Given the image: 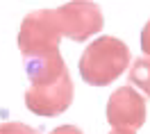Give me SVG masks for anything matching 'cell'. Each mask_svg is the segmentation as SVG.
<instances>
[{
    "mask_svg": "<svg viewBox=\"0 0 150 134\" xmlns=\"http://www.w3.org/2000/svg\"><path fill=\"white\" fill-rule=\"evenodd\" d=\"M130 48L116 37H100L91 41L80 57V75L91 86H107L125 73L130 64Z\"/></svg>",
    "mask_w": 150,
    "mask_h": 134,
    "instance_id": "1",
    "label": "cell"
},
{
    "mask_svg": "<svg viewBox=\"0 0 150 134\" xmlns=\"http://www.w3.org/2000/svg\"><path fill=\"white\" fill-rule=\"evenodd\" d=\"M59 39H62V32L57 28L52 9H37L30 11L21 23L18 50L23 59L59 52Z\"/></svg>",
    "mask_w": 150,
    "mask_h": 134,
    "instance_id": "2",
    "label": "cell"
},
{
    "mask_svg": "<svg viewBox=\"0 0 150 134\" xmlns=\"http://www.w3.org/2000/svg\"><path fill=\"white\" fill-rule=\"evenodd\" d=\"M57 20V28L62 37H68L73 41H86L93 34H98L105 25L100 7L91 0H73L62 7L52 9Z\"/></svg>",
    "mask_w": 150,
    "mask_h": 134,
    "instance_id": "3",
    "label": "cell"
},
{
    "mask_svg": "<svg viewBox=\"0 0 150 134\" xmlns=\"http://www.w3.org/2000/svg\"><path fill=\"white\" fill-rule=\"evenodd\" d=\"M75 96L71 73L66 71L57 80H50L46 84H30L25 93V105L30 111L39 116H59L71 107Z\"/></svg>",
    "mask_w": 150,
    "mask_h": 134,
    "instance_id": "4",
    "label": "cell"
},
{
    "mask_svg": "<svg viewBox=\"0 0 150 134\" xmlns=\"http://www.w3.org/2000/svg\"><path fill=\"white\" fill-rule=\"evenodd\" d=\"M146 100L132 86L116 89L107 102V121L114 130H139L146 123Z\"/></svg>",
    "mask_w": 150,
    "mask_h": 134,
    "instance_id": "5",
    "label": "cell"
},
{
    "mask_svg": "<svg viewBox=\"0 0 150 134\" xmlns=\"http://www.w3.org/2000/svg\"><path fill=\"white\" fill-rule=\"evenodd\" d=\"M130 82L134 86H139L141 91L150 98V55L134 59V64L130 68Z\"/></svg>",
    "mask_w": 150,
    "mask_h": 134,
    "instance_id": "6",
    "label": "cell"
},
{
    "mask_svg": "<svg viewBox=\"0 0 150 134\" xmlns=\"http://www.w3.org/2000/svg\"><path fill=\"white\" fill-rule=\"evenodd\" d=\"M0 134H39L23 123H0Z\"/></svg>",
    "mask_w": 150,
    "mask_h": 134,
    "instance_id": "7",
    "label": "cell"
},
{
    "mask_svg": "<svg viewBox=\"0 0 150 134\" xmlns=\"http://www.w3.org/2000/svg\"><path fill=\"white\" fill-rule=\"evenodd\" d=\"M141 50H143V55H150V20L141 32Z\"/></svg>",
    "mask_w": 150,
    "mask_h": 134,
    "instance_id": "8",
    "label": "cell"
},
{
    "mask_svg": "<svg viewBox=\"0 0 150 134\" xmlns=\"http://www.w3.org/2000/svg\"><path fill=\"white\" fill-rule=\"evenodd\" d=\"M50 134H82V130H80V127H75V125H62V127L52 130Z\"/></svg>",
    "mask_w": 150,
    "mask_h": 134,
    "instance_id": "9",
    "label": "cell"
},
{
    "mask_svg": "<svg viewBox=\"0 0 150 134\" xmlns=\"http://www.w3.org/2000/svg\"><path fill=\"white\" fill-rule=\"evenodd\" d=\"M109 134H134V130H114Z\"/></svg>",
    "mask_w": 150,
    "mask_h": 134,
    "instance_id": "10",
    "label": "cell"
}]
</instances>
